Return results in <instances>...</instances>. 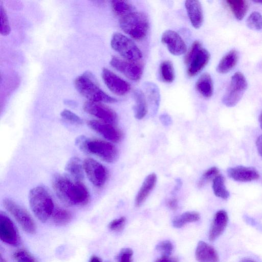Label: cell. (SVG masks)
Here are the masks:
<instances>
[{"instance_id": "47", "label": "cell", "mask_w": 262, "mask_h": 262, "mask_svg": "<svg viewBox=\"0 0 262 262\" xmlns=\"http://www.w3.org/2000/svg\"><path fill=\"white\" fill-rule=\"evenodd\" d=\"M259 121L260 127H261V128L262 129V112H261V113L260 114V115L259 116Z\"/></svg>"}, {"instance_id": "41", "label": "cell", "mask_w": 262, "mask_h": 262, "mask_svg": "<svg viewBox=\"0 0 262 262\" xmlns=\"http://www.w3.org/2000/svg\"><path fill=\"white\" fill-rule=\"evenodd\" d=\"M155 262H179L178 258L169 256H162Z\"/></svg>"}, {"instance_id": "28", "label": "cell", "mask_w": 262, "mask_h": 262, "mask_svg": "<svg viewBox=\"0 0 262 262\" xmlns=\"http://www.w3.org/2000/svg\"><path fill=\"white\" fill-rule=\"evenodd\" d=\"M146 94L149 103L154 112L157 111L160 101L159 91L156 85L152 83H146L145 85Z\"/></svg>"}, {"instance_id": "15", "label": "cell", "mask_w": 262, "mask_h": 262, "mask_svg": "<svg viewBox=\"0 0 262 262\" xmlns=\"http://www.w3.org/2000/svg\"><path fill=\"white\" fill-rule=\"evenodd\" d=\"M88 126L93 130L113 142H118L122 138L121 130L114 124L96 120H89Z\"/></svg>"}, {"instance_id": "35", "label": "cell", "mask_w": 262, "mask_h": 262, "mask_svg": "<svg viewBox=\"0 0 262 262\" xmlns=\"http://www.w3.org/2000/svg\"><path fill=\"white\" fill-rule=\"evenodd\" d=\"M1 11V27L0 32L4 36L8 35L10 31L11 28L8 19L7 15L5 8L2 5L0 6Z\"/></svg>"}, {"instance_id": "16", "label": "cell", "mask_w": 262, "mask_h": 262, "mask_svg": "<svg viewBox=\"0 0 262 262\" xmlns=\"http://www.w3.org/2000/svg\"><path fill=\"white\" fill-rule=\"evenodd\" d=\"M161 41L173 55L180 56L186 52L187 47L184 41L176 31L170 30L165 31L162 35Z\"/></svg>"}, {"instance_id": "30", "label": "cell", "mask_w": 262, "mask_h": 262, "mask_svg": "<svg viewBox=\"0 0 262 262\" xmlns=\"http://www.w3.org/2000/svg\"><path fill=\"white\" fill-rule=\"evenodd\" d=\"M199 214L194 211H188L175 217L172 224L176 228H181L188 223L196 222L200 219Z\"/></svg>"}, {"instance_id": "27", "label": "cell", "mask_w": 262, "mask_h": 262, "mask_svg": "<svg viewBox=\"0 0 262 262\" xmlns=\"http://www.w3.org/2000/svg\"><path fill=\"white\" fill-rule=\"evenodd\" d=\"M111 5L114 13L120 18L135 11L133 5L126 1L114 0Z\"/></svg>"}, {"instance_id": "1", "label": "cell", "mask_w": 262, "mask_h": 262, "mask_svg": "<svg viewBox=\"0 0 262 262\" xmlns=\"http://www.w3.org/2000/svg\"><path fill=\"white\" fill-rule=\"evenodd\" d=\"M52 186L58 198L67 206L85 205L90 201L86 187L81 182L73 181L66 175H54Z\"/></svg>"}, {"instance_id": "38", "label": "cell", "mask_w": 262, "mask_h": 262, "mask_svg": "<svg viewBox=\"0 0 262 262\" xmlns=\"http://www.w3.org/2000/svg\"><path fill=\"white\" fill-rule=\"evenodd\" d=\"M156 249L162 256H169L173 250V245L170 241H164L159 243Z\"/></svg>"}, {"instance_id": "49", "label": "cell", "mask_w": 262, "mask_h": 262, "mask_svg": "<svg viewBox=\"0 0 262 262\" xmlns=\"http://www.w3.org/2000/svg\"><path fill=\"white\" fill-rule=\"evenodd\" d=\"M254 2L262 4V1H254Z\"/></svg>"}, {"instance_id": "34", "label": "cell", "mask_w": 262, "mask_h": 262, "mask_svg": "<svg viewBox=\"0 0 262 262\" xmlns=\"http://www.w3.org/2000/svg\"><path fill=\"white\" fill-rule=\"evenodd\" d=\"M219 174V170L216 167H212L207 169L202 175L199 183L198 187H203L208 181L213 180Z\"/></svg>"}, {"instance_id": "4", "label": "cell", "mask_w": 262, "mask_h": 262, "mask_svg": "<svg viewBox=\"0 0 262 262\" xmlns=\"http://www.w3.org/2000/svg\"><path fill=\"white\" fill-rule=\"evenodd\" d=\"M76 145L83 152L94 154L108 163L115 162L118 156L116 147L102 140L91 139L83 136L78 139Z\"/></svg>"}, {"instance_id": "7", "label": "cell", "mask_w": 262, "mask_h": 262, "mask_svg": "<svg viewBox=\"0 0 262 262\" xmlns=\"http://www.w3.org/2000/svg\"><path fill=\"white\" fill-rule=\"evenodd\" d=\"M112 48L125 59L137 62L142 58V53L136 43L122 33L113 34L111 40Z\"/></svg>"}, {"instance_id": "39", "label": "cell", "mask_w": 262, "mask_h": 262, "mask_svg": "<svg viewBox=\"0 0 262 262\" xmlns=\"http://www.w3.org/2000/svg\"><path fill=\"white\" fill-rule=\"evenodd\" d=\"M133 252L130 248L121 250L117 256L118 262H132Z\"/></svg>"}, {"instance_id": "25", "label": "cell", "mask_w": 262, "mask_h": 262, "mask_svg": "<svg viewBox=\"0 0 262 262\" xmlns=\"http://www.w3.org/2000/svg\"><path fill=\"white\" fill-rule=\"evenodd\" d=\"M195 88L204 97H211L213 92V84L210 74L207 73L202 74L196 82Z\"/></svg>"}, {"instance_id": "40", "label": "cell", "mask_w": 262, "mask_h": 262, "mask_svg": "<svg viewBox=\"0 0 262 262\" xmlns=\"http://www.w3.org/2000/svg\"><path fill=\"white\" fill-rule=\"evenodd\" d=\"M125 221L126 219L123 216L115 219L110 223L108 228L113 231H119L124 226Z\"/></svg>"}, {"instance_id": "24", "label": "cell", "mask_w": 262, "mask_h": 262, "mask_svg": "<svg viewBox=\"0 0 262 262\" xmlns=\"http://www.w3.org/2000/svg\"><path fill=\"white\" fill-rule=\"evenodd\" d=\"M135 104L133 110L135 117L137 119H142L147 113L148 106L145 94L140 90H136L134 92Z\"/></svg>"}, {"instance_id": "44", "label": "cell", "mask_w": 262, "mask_h": 262, "mask_svg": "<svg viewBox=\"0 0 262 262\" xmlns=\"http://www.w3.org/2000/svg\"><path fill=\"white\" fill-rule=\"evenodd\" d=\"M161 120L165 125L169 124L171 121L170 117L166 115H162Z\"/></svg>"}, {"instance_id": "36", "label": "cell", "mask_w": 262, "mask_h": 262, "mask_svg": "<svg viewBox=\"0 0 262 262\" xmlns=\"http://www.w3.org/2000/svg\"><path fill=\"white\" fill-rule=\"evenodd\" d=\"M13 256L18 262H37L35 258L25 249L16 251Z\"/></svg>"}, {"instance_id": "12", "label": "cell", "mask_w": 262, "mask_h": 262, "mask_svg": "<svg viewBox=\"0 0 262 262\" xmlns=\"http://www.w3.org/2000/svg\"><path fill=\"white\" fill-rule=\"evenodd\" d=\"M0 238L2 241L12 246L21 243L19 232L13 222L4 213H0Z\"/></svg>"}, {"instance_id": "32", "label": "cell", "mask_w": 262, "mask_h": 262, "mask_svg": "<svg viewBox=\"0 0 262 262\" xmlns=\"http://www.w3.org/2000/svg\"><path fill=\"white\" fill-rule=\"evenodd\" d=\"M54 223L58 226L66 225L72 220V214L67 210L59 207L55 208L52 215Z\"/></svg>"}, {"instance_id": "46", "label": "cell", "mask_w": 262, "mask_h": 262, "mask_svg": "<svg viewBox=\"0 0 262 262\" xmlns=\"http://www.w3.org/2000/svg\"><path fill=\"white\" fill-rule=\"evenodd\" d=\"M240 262H256V261L248 258H244L242 259Z\"/></svg>"}, {"instance_id": "48", "label": "cell", "mask_w": 262, "mask_h": 262, "mask_svg": "<svg viewBox=\"0 0 262 262\" xmlns=\"http://www.w3.org/2000/svg\"><path fill=\"white\" fill-rule=\"evenodd\" d=\"M1 262H6L5 259H4L2 256L1 257V260H0Z\"/></svg>"}, {"instance_id": "21", "label": "cell", "mask_w": 262, "mask_h": 262, "mask_svg": "<svg viewBox=\"0 0 262 262\" xmlns=\"http://www.w3.org/2000/svg\"><path fill=\"white\" fill-rule=\"evenodd\" d=\"M157 180V176L155 173H150L146 177L135 198L136 207L141 206L146 200L154 189Z\"/></svg>"}, {"instance_id": "33", "label": "cell", "mask_w": 262, "mask_h": 262, "mask_svg": "<svg viewBox=\"0 0 262 262\" xmlns=\"http://www.w3.org/2000/svg\"><path fill=\"white\" fill-rule=\"evenodd\" d=\"M248 27L255 31L262 30V15L258 12H252L247 18Z\"/></svg>"}, {"instance_id": "5", "label": "cell", "mask_w": 262, "mask_h": 262, "mask_svg": "<svg viewBox=\"0 0 262 262\" xmlns=\"http://www.w3.org/2000/svg\"><path fill=\"white\" fill-rule=\"evenodd\" d=\"M119 26L122 30L132 38L140 40L146 36L149 22L143 12L133 11L120 18Z\"/></svg>"}, {"instance_id": "6", "label": "cell", "mask_w": 262, "mask_h": 262, "mask_svg": "<svg viewBox=\"0 0 262 262\" xmlns=\"http://www.w3.org/2000/svg\"><path fill=\"white\" fill-rule=\"evenodd\" d=\"M210 58V53L202 43L199 41H194L184 57L188 76L191 77L197 75L208 64Z\"/></svg>"}, {"instance_id": "18", "label": "cell", "mask_w": 262, "mask_h": 262, "mask_svg": "<svg viewBox=\"0 0 262 262\" xmlns=\"http://www.w3.org/2000/svg\"><path fill=\"white\" fill-rule=\"evenodd\" d=\"M185 6L192 26L195 29L200 28L204 20L201 3L199 1L188 0L185 1Z\"/></svg>"}, {"instance_id": "42", "label": "cell", "mask_w": 262, "mask_h": 262, "mask_svg": "<svg viewBox=\"0 0 262 262\" xmlns=\"http://www.w3.org/2000/svg\"><path fill=\"white\" fill-rule=\"evenodd\" d=\"M168 207L172 210H175L178 208V201L176 199L172 198L167 202Z\"/></svg>"}, {"instance_id": "8", "label": "cell", "mask_w": 262, "mask_h": 262, "mask_svg": "<svg viewBox=\"0 0 262 262\" xmlns=\"http://www.w3.org/2000/svg\"><path fill=\"white\" fill-rule=\"evenodd\" d=\"M247 86L245 76L241 72L235 73L232 76L229 86L223 97V103L228 107L235 106L242 98Z\"/></svg>"}, {"instance_id": "43", "label": "cell", "mask_w": 262, "mask_h": 262, "mask_svg": "<svg viewBox=\"0 0 262 262\" xmlns=\"http://www.w3.org/2000/svg\"><path fill=\"white\" fill-rule=\"evenodd\" d=\"M256 145L259 155L262 157V135L259 136L256 139Z\"/></svg>"}, {"instance_id": "2", "label": "cell", "mask_w": 262, "mask_h": 262, "mask_svg": "<svg viewBox=\"0 0 262 262\" xmlns=\"http://www.w3.org/2000/svg\"><path fill=\"white\" fill-rule=\"evenodd\" d=\"M29 204L35 216L41 222H46L52 216L55 209L54 202L47 190L41 186L31 189L29 194Z\"/></svg>"}, {"instance_id": "29", "label": "cell", "mask_w": 262, "mask_h": 262, "mask_svg": "<svg viewBox=\"0 0 262 262\" xmlns=\"http://www.w3.org/2000/svg\"><path fill=\"white\" fill-rule=\"evenodd\" d=\"M212 188L214 194L219 198L227 199L229 196V192L225 185L224 178L221 174L217 176L212 180Z\"/></svg>"}, {"instance_id": "13", "label": "cell", "mask_w": 262, "mask_h": 262, "mask_svg": "<svg viewBox=\"0 0 262 262\" xmlns=\"http://www.w3.org/2000/svg\"><path fill=\"white\" fill-rule=\"evenodd\" d=\"M83 110L101 121L114 125L117 121V115L115 112L101 103L88 101L83 105Z\"/></svg>"}, {"instance_id": "17", "label": "cell", "mask_w": 262, "mask_h": 262, "mask_svg": "<svg viewBox=\"0 0 262 262\" xmlns=\"http://www.w3.org/2000/svg\"><path fill=\"white\" fill-rule=\"evenodd\" d=\"M227 172L229 177L238 182H250L259 178L258 171L253 167L238 166L229 168Z\"/></svg>"}, {"instance_id": "23", "label": "cell", "mask_w": 262, "mask_h": 262, "mask_svg": "<svg viewBox=\"0 0 262 262\" xmlns=\"http://www.w3.org/2000/svg\"><path fill=\"white\" fill-rule=\"evenodd\" d=\"M239 54L235 50H232L222 57L219 62L216 71L221 74H226L230 71L236 65Z\"/></svg>"}, {"instance_id": "37", "label": "cell", "mask_w": 262, "mask_h": 262, "mask_svg": "<svg viewBox=\"0 0 262 262\" xmlns=\"http://www.w3.org/2000/svg\"><path fill=\"white\" fill-rule=\"evenodd\" d=\"M61 116L69 122L75 124H81L82 120L76 114L68 110H64L60 113Z\"/></svg>"}, {"instance_id": "45", "label": "cell", "mask_w": 262, "mask_h": 262, "mask_svg": "<svg viewBox=\"0 0 262 262\" xmlns=\"http://www.w3.org/2000/svg\"><path fill=\"white\" fill-rule=\"evenodd\" d=\"M89 262H101V260L99 257L96 256H93L91 258Z\"/></svg>"}, {"instance_id": "10", "label": "cell", "mask_w": 262, "mask_h": 262, "mask_svg": "<svg viewBox=\"0 0 262 262\" xmlns=\"http://www.w3.org/2000/svg\"><path fill=\"white\" fill-rule=\"evenodd\" d=\"M84 171L89 181L98 187L104 185L107 179L106 168L97 161L87 158L83 162Z\"/></svg>"}, {"instance_id": "31", "label": "cell", "mask_w": 262, "mask_h": 262, "mask_svg": "<svg viewBox=\"0 0 262 262\" xmlns=\"http://www.w3.org/2000/svg\"><path fill=\"white\" fill-rule=\"evenodd\" d=\"M160 75L163 81L171 83L174 79L173 64L169 60L163 61L160 66Z\"/></svg>"}, {"instance_id": "26", "label": "cell", "mask_w": 262, "mask_h": 262, "mask_svg": "<svg viewBox=\"0 0 262 262\" xmlns=\"http://www.w3.org/2000/svg\"><path fill=\"white\" fill-rule=\"evenodd\" d=\"M226 3L235 17L239 20L243 19L248 10L247 2L244 0H227Z\"/></svg>"}, {"instance_id": "9", "label": "cell", "mask_w": 262, "mask_h": 262, "mask_svg": "<svg viewBox=\"0 0 262 262\" xmlns=\"http://www.w3.org/2000/svg\"><path fill=\"white\" fill-rule=\"evenodd\" d=\"M3 205L24 231L29 234H34L36 232L34 220L25 209L10 199H4Z\"/></svg>"}, {"instance_id": "20", "label": "cell", "mask_w": 262, "mask_h": 262, "mask_svg": "<svg viewBox=\"0 0 262 262\" xmlns=\"http://www.w3.org/2000/svg\"><path fill=\"white\" fill-rule=\"evenodd\" d=\"M195 257L199 262L219 261V257L215 249L203 241H200L198 244Z\"/></svg>"}, {"instance_id": "14", "label": "cell", "mask_w": 262, "mask_h": 262, "mask_svg": "<svg viewBox=\"0 0 262 262\" xmlns=\"http://www.w3.org/2000/svg\"><path fill=\"white\" fill-rule=\"evenodd\" d=\"M101 76L107 88L117 95L123 96L130 90L129 83L107 68L102 69Z\"/></svg>"}, {"instance_id": "3", "label": "cell", "mask_w": 262, "mask_h": 262, "mask_svg": "<svg viewBox=\"0 0 262 262\" xmlns=\"http://www.w3.org/2000/svg\"><path fill=\"white\" fill-rule=\"evenodd\" d=\"M77 91L88 101L95 102L114 103L117 101L103 91L95 82L93 75L88 72L77 77L74 81Z\"/></svg>"}, {"instance_id": "19", "label": "cell", "mask_w": 262, "mask_h": 262, "mask_svg": "<svg viewBox=\"0 0 262 262\" xmlns=\"http://www.w3.org/2000/svg\"><path fill=\"white\" fill-rule=\"evenodd\" d=\"M228 222V216L226 211L221 210L216 212L209 232V241H214L222 234Z\"/></svg>"}, {"instance_id": "22", "label": "cell", "mask_w": 262, "mask_h": 262, "mask_svg": "<svg viewBox=\"0 0 262 262\" xmlns=\"http://www.w3.org/2000/svg\"><path fill=\"white\" fill-rule=\"evenodd\" d=\"M65 170L76 182H81L84 178V169L80 159L76 157H72L65 166Z\"/></svg>"}, {"instance_id": "11", "label": "cell", "mask_w": 262, "mask_h": 262, "mask_svg": "<svg viewBox=\"0 0 262 262\" xmlns=\"http://www.w3.org/2000/svg\"><path fill=\"white\" fill-rule=\"evenodd\" d=\"M110 64L127 78L133 81L139 80L143 71V67L141 63L122 59L117 56L112 57Z\"/></svg>"}]
</instances>
